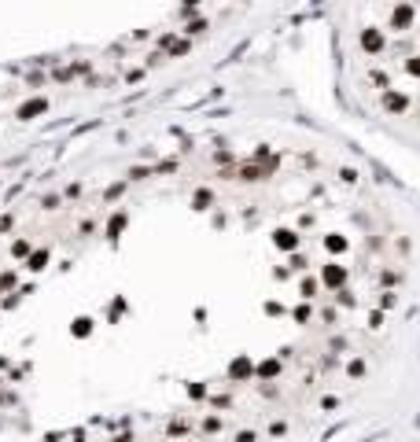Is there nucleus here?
Wrapping results in <instances>:
<instances>
[{
  "instance_id": "obj_1",
  "label": "nucleus",
  "mask_w": 420,
  "mask_h": 442,
  "mask_svg": "<svg viewBox=\"0 0 420 442\" xmlns=\"http://www.w3.org/2000/svg\"><path fill=\"white\" fill-rule=\"evenodd\" d=\"M321 280H324L328 288H343V280H347V269L332 262V266H324V269H321Z\"/></svg>"
},
{
  "instance_id": "obj_2",
  "label": "nucleus",
  "mask_w": 420,
  "mask_h": 442,
  "mask_svg": "<svg viewBox=\"0 0 420 442\" xmlns=\"http://www.w3.org/2000/svg\"><path fill=\"white\" fill-rule=\"evenodd\" d=\"M273 243H277L280 251H295V247H298V232H295V229H277Z\"/></svg>"
},
{
  "instance_id": "obj_3",
  "label": "nucleus",
  "mask_w": 420,
  "mask_h": 442,
  "mask_svg": "<svg viewBox=\"0 0 420 442\" xmlns=\"http://www.w3.org/2000/svg\"><path fill=\"white\" fill-rule=\"evenodd\" d=\"M361 48H365V52H380V48H384V33H380V30H365V33H361Z\"/></svg>"
},
{
  "instance_id": "obj_4",
  "label": "nucleus",
  "mask_w": 420,
  "mask_h": 442,
  "mask_svg": "<svg viewBox=\"0 0 420 442\" xmlns=\"http://www.w3.org/2000/svg\"><path fill=\"white\" fill-rule=\"evenodd\" d=\"M324 247H328L332 255H343V251H347V236H339V232H328V236H324Z\"/></svg>"
},
{
  "instance_id": "obj_5",
  "label": "nucleus",
  "mask_w": 420,
  "mask_h": 442,
  "mask_svg": "<svg viewBox=\"0 0 420 442\" xmlns=\"http://www.w3.org/2000/svg\"><path fill=\"white\" fill-rule=\"evenodd\" d=\"M384 107L395 115V111H406V96L402 92H384Z\"/></svg>"
},
{
  "instance_id": "obj_6",
  "label": "nucleus",
  "mask_w": 420,
  "mask_h": 442,
  "mask_svg": "<svg viewBox=\"0 0 420 442\" xmlns=\"http://www.w3.org/2000/svg\"><path fill=\"white\" fill-rule=\"evenodd\" d=\"M229 372H232V376H236V380H240V376H251V372H255V365H251V357H236Z\"/></svg>"
},
{
  "instance_id": "obj_7",
  "label": "nucleus",
  "mask_w": 420,
  "mask_h": 442,
  "mask_svg": "<svg viewBox=\"0 0 420 442\" xmlns=\"http://www.w3.org/2000/svg\"><path fill=\"white\" fill-rule=\"evenodd\" d=\"M409 18H413V7H395V11H391V22L395 26H406Z\"/></svg>"
},
{
  "instance_id": "obj_8",
  "label": "nucleus",
  "mask_w": 420,
  "mask_h": 442,
  "mask_svg": "<svg viewBox=\"0 0 420 442\" xmlns=\"http://www.w3.org/2000/svg\"><path fill=\"white\" fill-rule=\"evenodd\" d=\"M317 288H321V284H317L313 277H306V280H302V288H298V291H302V298H313V295H317Z\"/></svg>"
},
{
  "instance_id": "obj_9",
  "label": "nucleus",
  "mask_w": 420,
  "mask_h": 442,
  "mask_svg": "<svg viewBox=\"0 0 420 442\" xmlns=\"http://www.w3.org/2000/svg\"><path fill=\"white\" fill-rule=\"evenodd\" d=\"M258 372H262V376H277V372H280V361H277V357H269V361H266Z\"/></svg>"
},
{
  "instance_id": "obj_10",
  "label": "nucleus",
  "mask_w": 420,
  "mask_h": 442,
  "mask_svg": "<svg viewBox=\"0 0 420 442\" xmlns=\"http://www.w3.org/2000/svg\"><path fill=\"white\" fill-rule=\"evenodd\" d=\"M406 70L413 74V78H420V55H417V59H409V63H406Z\"/></svg>"
},
{
  "instance_id": "obj_11",
  "label": "nucleus",
  "mask_w": 420,
  "mask_h": 442,
  "mask_svg": "<svg viewBox=\"0 0 420 442\" xmlns=\"http://www.w3.org/2000/svg\"><path fill=\"white\" fill-rule=\"evenodd\" d=\"M295 321H298V324L310 321V306H298V309H295Z\"/></svg>"
}]
</instances>
